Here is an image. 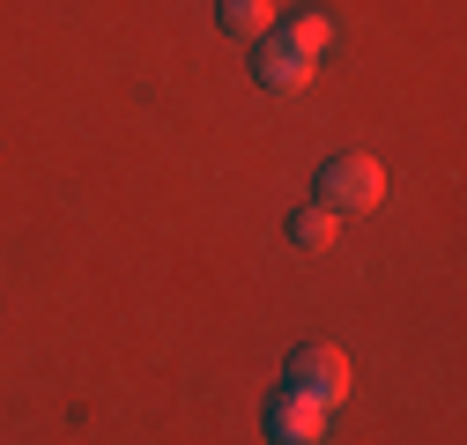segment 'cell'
I'll return each instance as SVG.
<instances>
[{
	"label": "cell",
	"instance_id": "1",
	"mask_svg": "<svg viewBox=\"0 0 467 445\" xmlns=\"http://www.w3.org/2000/svg\"><path fill=\"white\" fill-rule=\"evenodd\" d=\"M348 386H357V371H348V357L334 342H305V349H289V364H282V394H297V401H312L327 416L348 401Z\"/></svg>",
	"mask_w": 467,
	"mask_h": 445
},
{
	"label": "cell",
	"instance_id": "3",
	"mask_svg": "<svg viewBox=\"0 0 467 445\" xmlns=\"http://www.w3.org/2000/svg\"><path fill=\"white\" fill-rule=\"evenodd\" d=\"M312 75H319V60H312L305 45H289L282 30L253 37V82H260L267 97H297V89H312Z\"/></svg>",
	"mask_w": 467,
	"mask_h": 445
},
{
	"label": "cell",
	"instance_id": "4",
	"mask_svg": "<svg viewBox=\"0 0 467 445\" xmlns=\"http://www.w3.org/2000/svg\"><path fill=\"white\" fill-rule=\"evenodd\" d=\"M267 445H327V409H312L297 394H275L267 401Z\"/></svg>",
	"mask_w": 467,
	"mask_h": 445
},
{
	"label": "cell",
	"instance_id": "2",
	"mask_svg": "<svg viewBox=\"0 0 467 445\" xmlns=\"http://www.w3.org/2000/svg\"><path fill=\"white\" fill-rule=\"evenodd\" d=\"M379 201H386V163H379V156L341 149V156L319 163V208H334V215H371Z\"/></svg>",
	"mask_w": 467,
	"mask_h": 445
},
{
	"label": "cell",
	"instance_id": "7",
	"mask_svg": "<svg viewBox=\"0 0 467 445\" xmlns=\"http://www.w3.org/2000/svg\"><path fill=\"white\" fill-rule=\"evenodd\" d=\"M282 37H289V45H305V52H312V60H319V52L334 45V23H327L319 8H297V16H289V23H282Z\"/></svg>",
	"mask_w": 467,
	"mask_h": 445
},
{
	"label": "cell",
	"instance_id": "6",
	"mask_svg": "<svg viewBox=\"0 0 467 445\" xmlns=\"http://www.w3.org/2000/svg\"><path fill=\"white\" fill-rule=\"evenodd\" d=\"M334 238H341V215L334 208H297V215H289V245H297V253H334Z\"/></svg>",
	"mask_w": 467,
	"mask_h": 445
},
{
	"label": "cell",
	"instance_id": "5",
	"mask_svg": "<svg viewBox=\"0 0 467 445\" xmlns=\"http://www.w3.org/2000/svg\"><path fill=\"white\" fill-rule=\"evenodd\" d=\"M215 23H223V37L253 45V37L275 30V0H215Z\"/></svg>",
	"mask_w": 467,
	"mask_h": 445
}]
</instances>
